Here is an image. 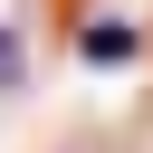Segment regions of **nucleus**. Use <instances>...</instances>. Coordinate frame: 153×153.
Listing matches in <instances>:
<instances>
[{
    "instance_id": "nucleus-1",
    "label": "nucleus",
    "mask_w": 153,
    "mask_h": 153,
    "mask_svg": "<svg viewBox=\"0 0 153 153\" xmlns=\"http://www.w3.org/2000/svg\"><path fill=\"white\" fill-rule=\"evenodd\" d=\"M76 48H86V67H124V57H134V29H124V19H86Z\"/></svg>"
},
{
    "instance_id": "nucleus-2",
    "label": "nucleus",
    "mask_w": 153,
    "mask_h": 153,
    "mask_svg": "<svg viewBox=\"0 0 153 153\" xmlns=\"http://www.w3.org/2000/svg\"><path fill=\"white\" fill-rule=\"evenodd\" d=\"M10 86H29V38L0 19V96H10Z\"/></svg>"
}]
</instances>
